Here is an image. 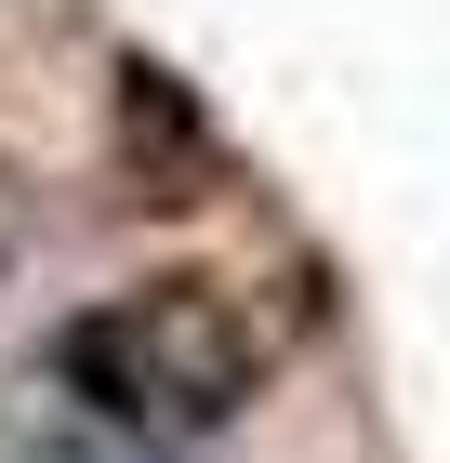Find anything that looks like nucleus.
<instances>
[{
    "instance_id": "obj_1",
    "label": "nucleus",
    "mask_w": 450,
    "mask_h": 463,
    "mask_svg": "<svg viewBox=\"0 0 450 463\" xmlns=\"http://www.w3.org/2000/svg\"><path fill=\"white\" fill-rule=\"evenodd\" d=\"M265 331L239 318V291L199 265H159L133 291H93L80 318L40 345V397L93 437H212L265 397Z\"/></svg>"
},
{
    "instance_id": "obj_2",
    "label": "nucleus",
    "mask_w": 450,
    "mask_h": 463,
    "mask_svg": "<svg viewBox=\"0 0 450 463\" xmlns=\"http://www.w3.org/2000/svg\"><path fill=\"white\" fill-rule=\"evenodd\" d=\"M0 291H14V225H0Z\"/></svg>"
}]
</instances>
